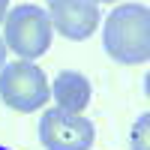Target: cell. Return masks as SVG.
Returning a JSON list of instances; mask_svg holds the SVG:
<instances>
[{
	"label": "cell",
	"instance_id": "obj_4",
	"mask_svg": "<svg viewBox=\"0 0 150 150\" xmlns=\"http://www.w3.org/2000/svg\"><path fill=\"white\" fill-rule=\"evenodd\" d=\"M96 138L93 123L81 111L48 108L39 120V141L45 150H90Z\"/></svg>",
	"mask_w": 150,
	"mask_h": 150
},
{
	"label": "cell",
	"instance_id": "obj_2",
	"mask_svg": "<svg viewBox=\"0 0 150 150\" xmlns=\"http://www.w3.org/2000/svg\"><path fill=\"white\" fill-rule=\"evenodd\" d=\"M0 27H3L0 39H3L6 51H12L21 60H36L51 48V36H54L51 21H48L45 9L36 3H21L6 9Z\"/></svg>",
	"mask_w": 150,
	"mask_h": 150
},
{
	"label": "cell",
	"instance_id": "obj_10",
	"mask_svg": "<svg viewBox=\"0 0 150 150\" xmlns=\"http://www.w3.org/2000/svg\"><path fill=\"white\" fill-rule=\"evenodd\" d=\"M93 3H117V0H93Z\"/></svg>",
	"mask_w": 150,
	"mask_h": 150
},
{
	"label": "cell",
	"instance_id": "obj_6",
	"mask_svg": "<svg viewBox=\"0 0 150 150\" xmlns=\"http://www.w3.org/2000/svg\"><path fill=\"white\" fill-rule=\"evenodd\" d=\"M90 81L87 75L81 72H57L54 84H48V99H54L57 108H66V111H84L87 102H90Z\"/></svg>",
	"mask_w": 150,
	"mask_h": 150
},
{
	"label": "cell",
	"instance_id": "obj_9",
	"mask_svg": "<svg viewBox=\"0 0 150 150\" xmlns=\"http://www.w3.org/2000/svg\"><path fill=\"white\" fill-rule=\"evenodd\" d=\"M6 9H9V0H0V21H3V15H6Z\"/></svg>",
	"mask_w": 150,
	"mask_h": 150
},
{
	"label": "cell",
	"instance_id": "obj_11",
	"mask_svg": "<svg viewBox=\"0 0 150 150\" xmlns=\"http://www.w3.org/2000/svg\"><path fill=\"white\" fill-rule=\"evenodd\" d=\"M0 150H9V147H3V144H0Z\"/></svg>",
	"mask_w": 150,
	"mask_h": 150
},
{
	"label": "cell",
	"instance_id": "obj_3",
	"mask_svg": "<svg viewBox=\"0 0 150 150\" xmlns=\"http://www.w3.org/2000/svg\"><path fill=\"white\" fill-rule=\"evenodd\" d=\"M0 99L18 114L39 111L48 102V78L33 60H9L0 66Z\"/></svg>",
	"mask_w": 150,
	"mask_h": 150
},
{
	"label": "cell",
	"instance_id": "obj_7",
	"mask_svg": "<svg viewBox=\"0 0 150 150\" xmlns=\"http://www.w3.org/2000/svg\"><path fill=\"white\" fill-rule=\"evenodd\" d=\"M132 150H150V117L141 114L132 126Z\"/></svg>",
	"mask_w": 150,
	"mask_h": 150
},
{
	"label": "cell",
	"instance_id": "obj_8",
	"mask_svg": "<svg viewBox=\"0 0 150 150\" xmlns=\"http://www.w3.org/2000/svg\"><path fill=\"white\" fill-rule=\"evenodd\" d=\"M6 63V45H3V39H0V66Z\"/></svg>",
	"mask_w": 150,
	"mask_h": 150
},
{
	"label": "cell",
	"instance_id": "obj_1",
	"mask_svg": "<svg viewBox=\"0 0 150 150\" xmlns=\"http://www.w3.org/2000/svg\"><path fill=\"white\" fill-rule=\"evenodd\" d=\"M105 51L126 66H138L150 60V9L141 3L114 6L102 24Z\"/></svg>",
	"mask_w": 150,
	"mask_h": 150
},
{
	"label": "cell",
	"instance_id": "obj_5",
	"mask_svg": "<svg viewBox=\"0 0 150 150\" xmlns=\"http://www.w3.org/2000/svg\"><path fill=\"white\" fill-rule=\"evenodd\" d=\"M45 15L51 21V30L78 42L99 27L102 12L93 0H45Z\"/></svg>",
	"mask_w": 150,
	"mask_h": 150
}]
</instances>
